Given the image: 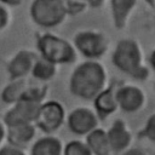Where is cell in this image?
Returning a JSON list of instances; mask_svg holds the SVG:
<instances>
[{"mask_svg": "<svg viewBox=\"0 0 155 155\" xmlns=\"http://www.w3.org/2000/svg\"><path fill=\"white\" fill-rule=\"evenodd\" d=\"M107 71L104 67L96 61L81 63L71 74L70 92L82 99H94L105 90Z\"/></svg>", "mask_w": 155, "mask_h": 155, "instance_id": "1", "label": "cell"}, {"mask_svg": "<svg viewBox=\"0 0 155 155\" xmlns=\"http://www.w3.org/2000/svg\"><path fill=\"white\" fill-rule=\"evenodd\" d=\"M111 61L119 70L136 80L144 81L150 75L149 68L143 63L142 48L133 39L120 40L113 52Z\"/></svg>", "mask_w": 155, "mask_h": 155, "instance_id": "2", "label": "cell"}, {"mask_svg": "<svg viewBox=\"0 0 155 155\" xmlns=\"http://www.w3.org/2000/svg\"><path fill=\"white\" fill-rule=\"evenodd\" d=\"M38 48L41 53V58L54 65L71 63L75 59L74 47L64 39L52 34H44L40 36L38 40Z\"/></svg>", "mask_w": 155, "mask_h": 155, "instance_id": "3", "label": "cell"}, {"mask_svg": "<svg viewBox=\"0 0 155 155\" xmlns=\"http://www.w3.org/2000/svg\"><path fill=\"white\" fill-rule=\"evenodd\" d=\"M30 15L36 24L50 28L59 24L64 19L67 11L62 0H36L31 4Z\"/></svg>", "mask_w": 155, "mask_h": 155, "instance_id": "4", "label": "cell"}, {"mask_svg": "<svg viewBox=\"0 0 155 155\" xmlns=\"http://www.w3.org/2000/svg\"><path fill=\"white\" fill-rule=\"evenodd\" d=\"M75 47L87 58L102 57L108 50V39L97 31H81L74 38Z\"/></svg>", "mask_w": 155, "mask_h": 155, "instance_id": "5", "label": "cell"}, {"mask_svg": "<svg viewBox=\"0 0 155 155\" xmlns=\"http://www.w3.org/2000/svg\"><path fill=\"white\" fill-rule=\"evenodd\" d=\"M64 121V109L61 103L50 101L40 105L35 125L46 133H52L61 127Z\"/></svg>", "mask_w": 155, "mask_h": 155, "instance_id": "6", "label": "cell"}, {"mask_svg": "<svg viewBox=\"0 0 155 155\" xmlns=\"http://www.w3.org/2000/svg\"><path fill=\"white\" fill-rule=\"evenodd\" d=\"M117 105L125 113L139 111L147 102L144 91L136 85H121L116 90Z\"/></svg>", "mask_w": 155, "mask_h": 155, "instance_id": "7", "label": "cell"}, {"mask_svg": "<svg viewBox=\"0 0 155 155\" xmlns=\"http://www.w3.org/2000/svg\"><path fill=\"white\" fill-rule=\"evenodd\" d=\"M41 103H34L28 101H19L6 113L5 122L7 126L31 124L35 121Z\"/></svg>", "mask_w": 155, "mask_h": 155, "instance_id": "8", "label": "cell"}, {"mask_svg": "<svg viewBox=\"0 0 155 155\" xmlns=\"http://www.w3.org/2000/svg\"><path fill=\"white\" fill-rule=\"evenodd\" d=\"M98 116L87 108H78L68 116V127L75 134H88L97 128Z\"/></svg>", "mask_w": 155, "mask_h": 155, "instance_id": "9", "label": "cell"}, {"mask_svg": "<svg viewBox=\"0 0 155 155\" xmlns=\"http://www.w3.org/2000/svg\"><path fill=\"white\" fill-rule=\"evenodd\" d=\"M111 151H126L132 142V133L122 120H115L107 132Z\"/></svg>", "mask_w": 155, "mask_h": 155, "instance_id": "10", "label": "cell"}, {"mask_svg": "<svg viewBox=\"0 0 155 155\" xmlns=\"http://www.w3.org/2000/svg\"><path fill=\"white\" fill-rule=\"evenodd\" d=\"M38 61L36 54L30 51L18 52L7 65V71L12 80H18L24 78L27 74L31 73L35 62Z\"/></svg>", "mask_w": 155, "mask_h": 155, "instance_id": "11", "label": "cell"}, {"mask_svg": "<svg viewBox=\"0 0 155 155\" xmlns=\"http://www.w3.org/2000/svg\"><path fill=\"white\" fill-rule=\"evenodd\" d=\"M116 90L117 87L115 85H111L108 88L103 90L93 99L97 116H99L101 119H104L117 110L119 105L116 101Z\"/></svg>", "mask_w": 155, "mask_h": 155, "instance_id": "12", "label": "cell"}, {"mask_svg": "<svg viewBox=\"0 0 155 155\" xmlns=\"http://www.w3.org/2000/svg\"><path fill=\"white\" fill-rule=\"evenodd\" d=\"M138 2L134 0H113L110 1L111 16L116 29H124L127 24L128 17Z\"/></svg>", "mask_w": 155, "mask_h": 155, "instance_id": "13", "label": "cell"}, {"mask_svg": "<svg viewBox=\"0 0 155 155\" xmlns=\"http://www.w3.org/2000/svg\"><path fill=\"white\" fill-rule=\"evenodd\" d=\"M35 134V127L31 124L7 126V139L10 145L19 148L29 143Z\"/></svg>", "mask_w": 155, "mask_h": 155, "instance_id": "14", "label": "cell"}, {"mask_svg": "<svg viewBox=\"0 0 155 155\" xmlns=\"http://www.w3.org/2000/svg\"><path fill=\"white\" fill-rule=\"evenodd\" d=\"M86 144L92 155H110L111 148L108 140L107 132L102 128H96L86 137Z\"/></svg>", "mask_w": 155, "mask_h": 155, "instance_id": "15", "label": "cell"}, {"mask_svg": "<svg viewBox=\"0 0 155 155\" xmlns=\"http://www.w3.org/2000/svg\"><path fill=\"white\" fill-rule=\"evenodd\" d=\"M62 143L56 137H42L31 148V155H62Z\"/></svg>", "mask_w": 155, "mask_h": 155, "instance_id": "16", "label": "cell"}, {"mask_svg": "<svg viewBox=\"0 0 155 155\" xmlns=\"http://www.w3.org/2000/svg\"><path fill=\"white\" fill-rule=\"evenodd\" d=\"M27 86L28 85L24 82V80H22V79L15 80L12 84L7 85L4 88L2 94H1L2 101L6 102V103H17V102H19Z\"/></svg>", "mask_w": 155, "mask_h": 155, "instance_id": "17", "label": "cell"}, {"mask_svg": "<svg viewBox=\"0 0 155 155\" xmlns=\"http://www.w3.org/2000/svg\"><path fill=\"white\" fill-rule=\"evenodd\" d=\"M31 74L34 78H36L39 80H42V81L50 80L56 74V65L44 58H40L35 62Z\"/></svg>", "mask_w": 155, "mask_h": 155, "instance_id": "18", "label": "cell"}, {"mask_svg": "<svg viewBox=\"0 0 155 155\" xmlns=\"http://www.w3.org/2000/svg\"><path fill=\"white\" fill-rule=\"evenodd\" d=\"M46 91H47V88L45 85H28L22 94L21 101L41 103L42 98L46 94Z\"/></svg>", "mask_w": 155, "mask_h": 155, "instance_id": "19", "label": "cell"}, {"mask_svg": "<svg viewBox=\"0 0 155 155\" xmlns=\"http://www.w3.org/2000/svg\"><path fill=\"white\" fill-rule=\"evenodd\" d=\"M64 155H92L86 143L80 140H71L64 148Z\"/></svg>", "mask_w": 155, "mask_h": 155, "instance_id": "20", "label": "cell"}, {"mask_svg": "<svg viewBox=\"0 0 155 155\" xmlns=\"http://www.w3.org/2000/svg\"><path fill=\"white\" fill-rule=\"evenodd\" d=\"M138 136H139L140 138H145V139H148V140L155 143V113L151 114V115L148 117V120H147L144 127L139 131Z\"/></svg>", "mask_w": 155, "mask_h": 155, "instance_id": "21", "label": "cell"}, {"mask_svg": "<svg viewBox=\"0 0 155 155\" xmlns=\"http://www.w3.org/2000/svg\"><path fill=\"white\" fill-rule=\"evenodd\" d=\"M87 4L88 2H86V1L68 0V1H64V7H65L67 13H69V15H76L79 12H81Z\"/></svg>", "mask_w": 155, "mask_h": 155, "instance_id": "22", "label": "cell"}, {"mask_svg": "<svg viewBox=\"0 0 155 155\" xmlns=\"http://www.w3.org/2000/svg\"><path fill=\"white\" fill-rule=\"evenodd\" d=\"M0 155H25V154L19 148H16L12 145H6L0 149Z\"/></svg>", "mask_w": 155, "mask_h": 155, "instance_id": "23", "label": "cell"}, {"mask_svg": "<svg viewBox=\"0 0 155 155\" xmlns=\"http://www.w3.org/2000/svg\"><path fill=\"white\" fill-rule=\"evenodd\" d=\"M7 22H8V12L4 6L0 5V30L6 27Z\"/></svg>", "mask_w": 155, "mask_h": 155, "instance_id": "24", "label": "cell"}, {"mask_svg": "<svg viewBox=\"0 0 155 155\" xmlns=\"http://www.w3.org/2000/svg\"><path fill=\"white\" fill-rule=\"evenodd\" d=\"M122 155H147L145 151H143L142 149H138V148H132V149H128L126 151L122 153Z\"/></svg>", "mask_w": 155, "mask_h": 155, "instance_id": "25", "label": "cell"}, {"mask_svg": "<svg viewBox=\"0 0 155 155\" xmlns=\"http://www.w3.org/2000/svg\"><path fill=\"white\" fill-rule=\"evenodd\" d=\"M149 64H150V68L155 71V48L151 51V53L149 56Z\"/></svg>", "mask_w": 155, "mask_h": 155, "instance_id": "26", "label": "cell"}, {"mask_svg": "<svg viewBox=\"0 0 155 155\" xmlns=\"http://www.w3.org/2000/svg\"><path fill=\"white\" fill-rule=\"evenodd\" d=\"M4 136H5V128H4V125H2L1 121H0V143H1L2 139H4Z\"/></svg>", "mask_w": 155, "mask_h": 155, "instance_id": "27", "label": "cell"}, {"mask_svg": "<svg viewBox=\"0 0 155 155\" xmlns=\"http://www.w3.org/2000/svg\"><path fill=\"white\" fill-rule=\"evenodd\" d=\"M154 4H155V1H154ZM154 17H155V7H154ZM155 19V18H154Z\"/></svg>", "mask_w": 155, "mask_h": 155, "instance_id": "28", "label": "cell"}]
</instances>
